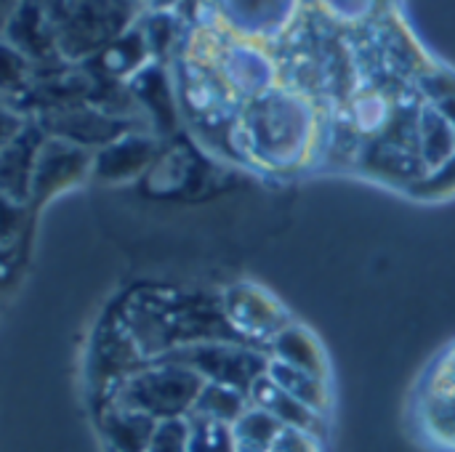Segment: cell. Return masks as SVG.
<instances>
[{
    "mask_svg": "<svg viewBox=\"0 0 455 452\" xmlns=\"http://www.w3.org/2000/svg\"><path fill=\"white\" fill-rule=\"evenodd\" d=\"M416 424L432 450L455 452V346H451L421 381Z\"/></svg>",
    "mask_w": 455,
    "mask_h": 452,
    "instance_id": "cell-1",
    "label": "cell"
}]
</instances>
